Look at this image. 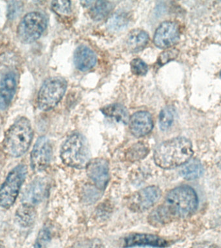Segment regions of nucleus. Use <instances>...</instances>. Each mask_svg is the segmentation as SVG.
<instances>
[{
  "label": "nucleus",
  "mask_w": 221,
  "mask_h": 248,
  "mask_svg": "<svg viewBox=\"0 0 221 248\" xmlns=\"http://www.w3.org/2000/svg\"><path fill=\"white\" fill-rule=\"evenodd\" d=\"M193 155V145L184 137L174 138L159 145L154 152V161L163 169H173L189 162Z\"/></svg>",
  "instance_id": "obj_1"
},
{
  "label": "nucleus",
  "mask_w": 221,
  "mask_h": 248,
  "mask_svg": "<svg viewBox=\"0 0 221 248\" xmlns=\"http://www.w3.org/2000/svg\"><path fill=\"white\" fill-rule=\"evenodd\" d=\"M32 138L30 121L25 117L19 118L5 134L3 141L4 151L12 157L21 156L28 150Z\"/></svg>",
  "instance_id": "obj_2"
},
{
  "label": "nucleus",
  "mask_w": 221,
  "mask_h": 248,
  "mask_svg": "<svg viewBox=\"0 0 221 248\" xmlns=\"http://www.w3.org/2000/svg\"><path fill=\"white\" fill-rule=\"evenodd\" d=\"M164 205L170 216L183 218L197 210L199 199L195 190L190 186H178L169 192Z\"/></svg>",
  "instance_id": "obj_3"
},
{
  "label": "nucleus",
  "mask_w": 221,
  "mask_h": 248,
  "mask_svg": "<svg viewBox=\"0 0 221 248\" xmlns=\"http://www.w3.org/2000/svg\"><path fill=\"white\" fill-rule=\"evenodd\" d=\"M60 157L64 164L71 168H85L89 162V151L83 136L79 134L70 136L62 145Z\"/></svg>",
  "instance_id": "obj_4"
},
{
  "label": "nucleus",
  "mask_w": 221,
  "mask_h": 248,
  "mask_svg": "<svg viewBox=\"0 0 221 248\" xmlns=\"http://www.w3.org/2000/svg\"><path fill=\"white\" fill-rule=\"evenodd\" d=\"M27 173L24 164H19L11 170L0 187V206L9 208L15 203Z\"/></svg>",
  "instance_id": "obj_5"
},
{
  "label": "nucleus",
  "mask_w": 221,
  "mask_h": 248,
  "mask_svg": "<svg viewBox=\"0 0 221 248\" xmlns=\"http://www.w3.org/2000/svg\"><path fill=\"white\" fill-rule=\"evenodd\" d=\"M67 86V81L62 78L52 77L47 79L39 91L38 108L44 111L53 108L62 100Z\"/></svg>",
  "instance_id": "obj_6"
},
{
  "label": "nucleus",
  "mask_w": 221,
  "mask_h": 248,
  "mask_svg": "<svg viewBox=\"0 0 221 248\" xmlns=\"http://www.w3.org/2000/svg\"><path fill=\"white\" fill-rule=\"evenodd\" d=\"M47 27L44 16L38 12L27 14L19 22L17 29V38L23 44H31L40 38Z\"/></svg>",
  "instance_id": "obj_7"
},
{
  "label": "nucleus",
  "mask_w": 221,
  "mask_h": 248,
  "mask_svg": "<svg viewBox=\"0 0 221 248\" xmlns=\"http://www.w3.org/2000/svg\"><path fill=\"white\" fill-rule=\"evenodd\" d=\"M161 190L157 186H149L133 194L128 201L131 210L142 212L153 206L161 197Z\"/></svg>",
  "instance_id": "obj_8"
},
{
  "label": "nucleus",
  "mask_w": 221,
  "mask_h": 248,
  "mask_svg": "<svg viewBox=\"0 0 221 248\" xmlns=\"http://www.w3.org/2000/svg\"><path fill=\"white\" fill-rule=\"evenodd\" d=\"M52 147L49 140L42 137L37 140L31 154V165L34 171H42L51 162Z\"/></svg>",
  "instance_id": "obj_9"
},
{
  "label": "nucleus",
  "mask_w": 221,
  "mask_h": 248,
  "mask_svg": "<svg viewBox=\"0 0 221 248\" xmlns=\"http://www.w3.org/2000/svg\"><path fill=\"white\" fill-rule=\"evenodd\" d=\"M86 171L89 179L98 189L104 190L110 181V167L107 160L102 158L89 160Z\"/></svg>",
  "instance_id": "obj_10"
},
{
  "label": "nucleus",
  "mask_w": 221,
  "mask_h": 248,
  "mask_svg": "<svg viewBox=\"0 0 221 248\" xmlns=\"http://www.w3.org/2000/svg\"><path fill=\"white\" fill-rule=\"evenodd\" d=\"M180 38V29L177 23L167 21L161 23L154 36L155 46L160 48H170L178 42Z\"/></svg>",
  "instance_id": "obj_11"
},
{
  "label": "nucleus",
  "mask_w": 221,
  "mask_h": 248,
  "mask_svg": "<svg viewBox=\"0 0 221 248\" xmlns=\"http://www.w3.org/2000/svg\"><path fill=\"white\" fill-rule=\"evenodd\" d=\"M168 242L160 236L148 233H133L124 238V248L150 246L153 248H164Z\"/></svg>",
  "instance_id": "obj_12"
},
{
  "label": "nucleus",
  "mask_w": 221,
  "mask_h": 248,
  "mask_svg": "<svg viewBox=\"0 0 221 248\" xmlns=\"http://www.w3.org/2000/svg\"><path fill=\"white\" fill-rule=\"evenodd\" d=\"M128 123L131 133L137 137L147 135L150 133L153 127L152 117L146 111L135 112L129 118Z\"/></svg>",
  "instance_id": "obj_13"
},
{
  "label": "nucleus",
  "mask_w": 221,
  "mask_h": 248,
  "mask_svg": "<svg viewBox=\"0 0 221 248\" xmlns=\"http://www.w3.org/2000/svg\"><path fill=\"white\" fill-rule=\"evenodd\" d=\"M16 89V79L13 72L5 74L0 81V110H5L11 105Z\"/></svg>",
  "instance_id": "obj_14"
},
{
  "label": "nucleus",
  "mask_w": 221,
  "mask_h": 248,
  "mask_svg": "<svg viewBox=\"0 0 221 248\" xmlns=\"http://www.w3.org/2000/svg\"><path fill=\"white\" fill-rule=\"evenodd\" d=\"M74 62L77 69L82 71H88L96 64V56L87 46H79L74 54Z\"/></svg>",
  "instance_id": "obj_15"
},
{
  "label": "nucleus",
  "mask_w": 221,
  "mask_h": 248,
  "mask_svg": "<svg viewBox=\"0 0 221 248\" xmlns=\"http://www.w3.org/2000/svg\"><path fill=\"white\" fill-rule=\"evenodd\" d=\"M46 192V184L44 180L36 179L34 180L27 187L25 191L23 199L25 203L30 204H36L40 203L44 199Z\"/></svg>",
  "instance_id": "obj_16"
},
{
  "label": "nucleus",
  "mask_w": 221,
  "mask_h": 248,
  "mask_svg": "<svg viewBox=\"0 0 221 248\" xmlns=\"http://www.w3.org/2000/svg\"><path fill=\"white\" fill-rule=\"evenodd\" d=\"M36 217V209L32 204L28 203H23L19 205L15 213L16 220L23 228L32 226Z\"/></svg>",
  "instance_id": "obj_17"
},
{
  "label": "nucleus",
  "mask_w": 221,
  "mask_h": 248,
  "mask_svg": "<svg viewBox=\"0 0 221 248\" xmlns=\"http://www.w3.org/2000/svg\"><path fill=\"white\" fill-rule=\"evenodd\" d=\"M149 42V35L141 29H135L128 34L127 46L130 50L139 52L146 46Z\"/></svg>",
  "instance_id": "obj_18"
},
{
  "label": "nucleus",
  "mask_w": 221,
  "mask_h": 248,
  "mask_svg": "<svg viewBox=\"0 0 221 248\" xmlns=\"http://www.w3.org/2000/svg\"><path fill=\"white\" fill-rule=\"evenodd\" d=\"M101 112L108 117L114 118L118 122L124 124L129 122V113L125 107L122 105L114 104L105 107L101 109Z\"/></svg>",
  "instance_id": "obj_19"
},
{
  "label": "nucleus",
  "mask_w": 221,
  "mask_h": 248,
  "mask_svg": "<svg viewBox=\"0 0 221 248\" xmlns=\"http://www.w3.org/2000/svg\"><path fill=\"white\" fill-rule=\"evenodd\" d=\"M89 13L95 20L104 19L112 9V3L109 1H88Z\"/></svg>",
  "instance_id": "obj_20"
},
{
  "label": "nucleus",
  "mask_w": 221,
  "mask_h": 248,
  "mask_svg": "<svg viewBox=\"0 0 221 248\" xmlns=\"http://www.w3.org/2000/svg\"><path fill=\"white\" fill-rule=\"evenodd\" d=\"M185 166L182 169V177L186 180H192L199 178L203 173L204 169L199 160H193L186 163Z\"/></svg>",
  "instance_id": "obj_21"
},
{
  "label": "nucleus",
  "mask_w": 221,
  "mask_h": 248,
  "mask_svg": "<svg viewBox=\"0 0 221 248\" xmlns=\"http://www.w3.org/2000/svg\"><path fill=\"white\" fill-rule=\"evenodd\" d=\"M149 147L143 142H139L130 147L126 152V158L130 162L142 160L147 156Z\"/></svg>",
  "instance_id": "obj_22"
},
{
  "label": "nucleus",
  "mask_w": 221,
  "mask_h": 248,
  "mask_svg": "<svg viewBox=\"0 0 221 248\" xmlns=\"http://www.w3.org/2000/svg\"><path fill=\"white\" fill-rule=\"evenodd\" d=\"M170 215L164 207V205L160 206L155 209L152 213L149 215L148 221L153 226H157L158 225H162L168 222L170 218Z\"/></svg>",
  "instance_id": "obj_23"
},
{
  "label": "nucleus",
  "mask_w": 221,
  "mask_h": 248,
  "mask_svg": "<svg viewBox=\"0 0 221 248\" xmlns=\"http://www.w3.org/2000/svg\"><path fill=\"white\" fill-rule=\"evenodd\" d=\"M174 108L168 106L161 110L159 116V125L162 131H166L172 127L174 121Z\"/></svg>",
  "instance_id": "obj_24"
},
{
  "label": "nucleus",
  "mask_w": 221,
  "mask_h": 248,
  "mask_svg": "<svg viewBox=\"0 0 221 248\" xmlns=\"http://www.w3.org/2000/svg\"><path fill=\"white\" fill-rule=\"evenodd\" d=\"M126 25H127V18L125 16L121 14L112 16L108 22L109 28L113 31L120 30L126 27Z\"/></svg>",
  "instance_id": "obj_25"
},
{
  "label": "nucleus",
  "mask_w": 221,
  "mask_h": 248,
  "mask_svg": "<svg viewBox=\"0 0 221 248\" xmlns=\"http://www.w3.org/2000/svg\"><path fill=\"white\" fill-rule=\"evenodd\" d=\"M53 11L59 15H67L71 13V2L69 1H54L52 2Z\"/></svg>",
  "instance_id": "obj_26"
},
{
  "label": "nucleus",
  "mask_w": 221,
  "mask_h": 248,
  "mask_svg": "<svg viewBox=\"0 0 221 248\" xmlns=\"http://www.w3.org/2000/svg\"><path fill=\"white\" fill-rule=\"evenodd\" d=\"M131 70L134 75L138 76H143L147 73V64L143 60L136 58L132 60L131 62Z\"/></svg>",
  "instance_id": "obj_27"
},
{
  "label": "nucleus",
  "mask_w": 221,
  "mask_h": 248,
  "mask_svg": "<svg viewBox=\"0 0 221 248\" xmlns=\"http://www.w3.org/2000/svg\"><path fill=\"white\" fill-rule=\"evenodd\" d=\"M50 239V232L48 228H44L40 231L34 244V248H46L47 243Z\"/></svg>",
  "instance_id": "obj_28"
},
{
  "label": "nucleus",
  "mask_w": 221,
  "mask_h": 248,
  "mask_svg": "<svg viewBox=\"0 0 221 248\" xmlns=\"http://www.w3.org/2000/svg\"><path fill=\"white\" fill-rule=\"evenodd\" d=\"M178 55V50L176 48H172L166 50L159 56L158 63L160 65H164L168 62L175 59Z\"/></svg>",
  "instance_id": "obj_29"
},
{
  "label": "nucleus",
  "mask_w": 221,
  "mask_h": 248,
  "mask_svg": "<svg viewBox=\"0 0 221 248\" xmlns=\"http://www.w3.org/2000/svg\"><path fill=\"white\" fill-rule=\"evenodd\" d=\"M77 248H105L100 240L98 239H91L87 240L79 244Z\"/></svg>",
  "instance_id": "obj_30"
},
{
  "label": "nucleus",
  "mask_w": 221,
  "mask_h": 248,
  "mask_svg": "<svg viewBox=\"0 0 221 248\" xmlns=\"http://www.w3.org/2000/svg\"><path fill=\"white\" fill-rule=\"evenodd\" d=\"M191 248H220L217 247V246L215 245H209V244H197V245H195L194 247Z\"/></svg>",
  "instance_id": "obj_31"
},
{
  "label": "nucleus",
  "mask_w": 221,
  "mask_h": 248,
  "mask_svg": "<svg viewBox=\"0 0 221 248\" xmlns=\"http://www.w3.org/2000/svg\"><path fill=\"white\" fill-rule=\"evenodd\" d=\"M0 248H5V245H4L3 242L0 240Z\"/></svg>",
  "instance_id": "obj_32"
}]
</instances>
